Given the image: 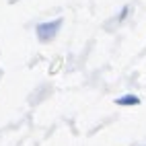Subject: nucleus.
I'll list each match as a JSON object with an SVG mask.
<instances>
[{"instance_id": "f257e3e1", "label": "nucleus", "mask_w": 146, "mask_h": 146, "mask_svg": "<svg viewBox=\"0 0 146 146\" xmlns=\"http://www.w3.org/2000/svg\"><path fill=\"white\" fill-rule=\"evenodd\" d=\"M62 27V19H54V21H47V23H39L35 27V33H37V39L41 43H50L56 39L58 31Z\"/></svg>"}, {"instance_id": "f03ea898", "label": "nucleus", "mask_w": 146, "mask_h": 146, "mask_svg": "<svg viewBox=\"0 0 146 146\" xmlns=\"http://www.w3.org/2000/svg\"><path fill=\"white\" fill-rule=\"evenodd\" d=\"M115 105H121V107H134V105H140V99L134 95H123L115 99Z\"/></svg>"}, {"instance_id": "7ed1b4c3", "label": "nucleus", "mask_w": 146, "mask_h": 146, "mask_svg": "<svg viewBox=\"0 0 146 146\" xmlns=\"http://www.w3.org/2000/svg\"><path fill=\"white\" fill-rule=\"evenodd\" d=\"M125 17H128V8H123V13L119 15V21H123V19H125Z\"/></svg>"}]
</instances>
